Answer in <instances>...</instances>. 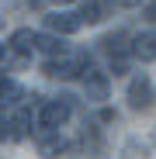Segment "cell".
<instances>
[{"mask_svg": "<svg viewBox=\"0 0 156 159\" xmlns=\"http://www.w3.org/2000/svg\"><path fill=\"white\" fill-rule=\"evenodd\" d=\"M73 114V97L63 93L56 100H45L42 107H38V131H59Z\"/></svg>", "mask_w": 156, "mask_h": 159, "instance_id": "1", "label": "cell"}, {"mask_svg": "<svg viewBox=\"0 0 156 159\" xmlns=\"http://www.w3.org/2000/svg\"><path fill=\"white\" fill-rule=\"evenodd\" d=\"M90 66V59L83 56V52H69V56H63V59H49L45 66H42V73L45 76H52V80H73V76H83V69Z\"/></svg>", "mask_w": 156, "mask_h": 159, "instance_id": "2", "label": "cell"}, {"mask_svg": "<svg viewBox=\"0 0 156 159\" xmlns=\"http://www.w3.org/2000/svg\"><path fill=\"white\" fill-rule=\"evenodd\" d=\"M153 100H156V93H153V80H149L146 73H139V76L128 80V107H132V111H149Z\"/></svg>", "mask_w": 156, "mask_h": 159, "instance_id": "3", "label": "cell"}, {"mask_svg": "<svg viewBox=\"0 0 156 159\" xmlns=\"http://www.w3.org/2000/svg\"><path fill=\"white\" fill-rule=\"evenodd\" d=\"M97 45H101V52H108L115 62H125L128 56H132V31H125V28L108 31V35H104Z\"/></svg>", "mask_w": 156, "mask_h": 159, "instance_id": "4", "label": "cell"}, {"mask_svg": "<svg viewBox=\"0 0 156 159\" xmlns=\"http://www.w3.org/2000/svg\"><path fill=\"white\" fill-rule=\"evenodd\" d=\"M83 90H87V100H108V93H111V83H108V76H104L101 69H94V66H87L83 69Z\"/></svg>", "mask_w": 156, "mask_h": 159, "instance_id": "5", "label": "cell"}, {"mask_svg": "<svg viewBox=\"0 0 156 159\" xmlns=\"http://www.w3.org/2000/svg\"><path fill=\"white\" fill-rule=\"evenodd\" d=\"M45 28L52 35H76L80 31V17L66 14V11H56V14H45Z\"/></svg>", "mask_w": 156, "mask_h": 159, "instance_id": "6", "label": "cell"}, {"mask_svg": "<svg viewBox=\"0 0 156 159\" xmlns=\"http://www.w3.org/2000/svg\"><path fill=\"white\" fill-rule=\"evenodd\" d=\"M35 139H38V156L42 159H56V156L66 152V139L59 131H35Z\"/></svg>", "mask_w": 156, "mask_h": 159, "instance_id": "7", "label": "cell"}, {"mask_svg": "<svg viewBox=\"0 0 156 159\" xmlns=\"http://www.w3.org/2000/svg\"><path fill=\"white\" fill-rule=\"evenodd\" d=\"M7 48L17 52L21 59H28L31 52H35V31H31V28H17V31L7 38Z\"/></svg>", "mask_w": 156, "mask_h": 159, "instance_id": "8", "label": "cell"}, {"mask_svg": "<svg viewBox=\"0 0 156 159\" xmlns=\"http://www.w3.org/2000/svg\"><path fill=\"white\" fill-rule=\"evenodd\" d=\"M132 56H139L142 62L156 59V31H146V35L132 38Z\"/></svg>", "mask_w": 156, "mask_h": 159, "instance_id": "9", "label": "cell"}, {"mask_svg": "<svg viewBox=\"0 0 156 159\" xmlns=\"http://www.w3.org/2000/svg\"><path fill=\"white\" fill-rule=\"evenodd\" d=\"M80 24H101L104 17H108V7L101 4V0H83V7H80Z\"/></svg>", "mask_w": 156, "mask_h": 159, "instance_id": "10", "label": "cell"}, {"mask_svg": "<svg viewBox=\"0 0 156 159\" xmlns=\"http://www.w3.org/2000/svg\"><path fill=\"white\" fill-rule=\"evenodd\" d=\"M35 48H42L45 56H52V59H56V56H59V59H63V56H69V48H66L56 35H35Z\"/></svg>", "mask_w": 156, "mask_h": 159, "instance_id": "11", "label": "cell"}, {"mask_svg": "<svg viewBox=\"0 0 156 159\" xmlns=\"http://www.w3.org/2000/svg\"><path fill=\"white\" fill-rule=\"evenodd\" d=\"M21 97H24V90L14 83L11 76H4V73H0V104H4V107H11V104H17Z\"/></svg>", "mask_w": 156, "mask_h": 159, "instance_id": "12", "label": "cell"}, {"mask_svg": "<svg viewBox=\"0 0 156 159\" xmlns=\"http://www.w3.org/2000/svg\"><path fill=\"white\" fill-rule=\"evenodd\" d=\"M7 121H11V139H24V135L31 131V128H28V125H31V114H28V111H17V114L7 118Z\"/></svg>", "mask_w": 156, "mask_h": 159, "instance_id": "13", "label": "cell"}, {"mask_svg": "<svg viewBox=\"0 0 156 159\" xmlns=\"http://www.w3.org/2000/svg\"><path fill=\"white\" fill-rule=\"evenodd\" d=\"M101 4H104V7L111 11V7H135L139 0H101Z\"/></svg>", "mask_w": 156, "mask_h": 159, "instance_id": "14", "label": "cell"}, {"mask_svg": "<svg viewBox=\"0 0 156 159\" xmlns=\"http://www.w3.org/2000/svg\"><path fill=\"white\" fill-rule=\"evenodd\" d=\"M142 17H146L149 24H156V0H149V4L142 7Z\"/></svg>", "mask_w": 156, "mask_h": 159, "instance_id": "15", "label": "cell"}, {"mask_svg": "<svg viewBox=\"0 0 156 159\" xmlns=\"http://www.w3.org/2000/svg\"><path fill=\"white\" fill-rule=\"evenodd\" d=\"M4 139H11V121L0 114V142H4Z\"/></svg>", "mask_w": 156, "mask_h": 159, "instance_id": "16", "label": "cell"}, {"mask_svg": "<svg viewBox=\"0 0 156 159\" xmlns=\"http://www.w3.org/2000/svg\"><path fill=\"white\" fill-rule=\"evenodd\" d=\"M7 52H11L7 45H0V66H4V62H7Z\"/></svg>", "mask_w": 156, "mask_h": 159, "instance_id": "17", "label": "cell"}, {"mask_svg": "<svg viewBox=\"0 0 156 159\" xmlns=\"http://www.w3.org/2000/svg\"><path fill=\"white\" fill-rule=\"evenodd\" d=\"M52 4H73V0H52Z\"/></svg>", "mask_w": 156, "mask_h": 159, "instance_id": "18", "label": "cell"}]
</instances>
